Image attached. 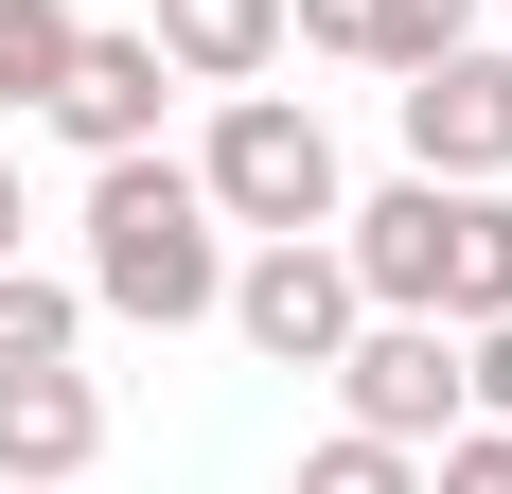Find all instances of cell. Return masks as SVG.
Wrapping results in <instances>:
<instances>
[{"label": "cell", "mask_w": 512, "mask_h": 494, "mask_svg": "<svg viewBox=\"0 0 512 494\" xmlns=\"http://www.w3.org/2000/svg\"><path fill=\"white\" fill-rule=\"evenodd\" d=\"M336 265H354L371 318H512V195L495 177H389L371 212H336Z\"/></svg>", "instance_id": "6da1fadb"}, {"label": "cell", "mask_w": 512, "mask_h": 494, "mask_svg": "<svg viewBox=\"0 0 512 494\" xmlns=\"http://www.w3.org/2000/svg\"><path fill=\"white\" fill-rule=\"evenodd\" d=\"M89 300L142 318V336H195L212 300H230V230H212L195 159H159V142L89 159Z\"/></svg>", "instance_id": "7a4b0ae2"}, {"label": "cell", "mask_w": 512, "mask_h": 494, "mask_svg": "<svg viewBox=\"0 0 512 494\" xmlns=\"http://www.w3.org/2000/svg\"><path fill=\"white\" fill-rule=\"evenodd\" d=\"M195 195H212V230H336V124L283 89H230L195 142Z\"/></svg>", "instance_id": "3957f363"}, {"label": "cell", "mask_w": 512, "mask_h": 494, "mask_svg": "<svg viewBox=\"0 0 512 494\" xmlns=\"http://www.w3.org/2000/svg\"><path fill=\"white\" fill-rule=\"evenodd\" d=\"M212 318H230L265 371H336V336H354L371 300H354V265H336V230H265L248 265H230V300H212Z\"/></svg>", "instance_id": "277c9868"}, {"label": "cell", "mask_w": 512, "mask_h": 494, "mask_svg": "<svg viewBox=\"0 0 512 494\" xmlns=\"http://www.w3.org/2000/svg\"><path fill=\"white\" fill-rule=\"evenodd\" d=\"M336 406H354L371 442H442V424H460V336H442V318H354V336H336Z\"/></svg>", "instance_id": "5b68a950"}, {"label": "cell", "mask_w": 512, "mask_h": 494, "mask_svg": "<svg viewBox=\"0 0 512 494\" xmlns=\"http://www.w3.org/2000/svg\"><path fill=\"white\" fill-rule=\"evenodd\" d=\"M389 106H407V177H512V53L460 36V53H424Z\"/></svg>", "instance_id": "8992f818"}, {"label": "cell", "mask_w": 512, "mask_h": 494, "mask_svg": "<svg viewBox=\"0 0 512 494\" xmlns=\"http://www.w3.org/2000/svg\"><path fill=\"white\" fill-rule=\"evenodd\" d=\"M159 106H177L159 36H89V18H71V53H53V89H36V124H53V142L124 159V142H159Z\"/></svg>", "instance_id": "52a82bcc"}, {"label": "cell", "mask_w": 512, "mask_h": 494, "mask_svg": "<svg viewBox=\"0 0 512 494\" xmlns=\"http://www.w3.org/2000/svg\"><path fill=\"white\" fill-rule=\"evenodd\" d=\"M106 459V389L53 353V371H0V494H71Z\"/></svg>", "instance_id": "ba28073f"}, {"label": "cell", "mask_w": 512, "mask_h": 494, "mask_svg": "<svg viewBox=\"0 0 512 494\" xmlns=\"http://www.w3.org/2000/svg\"><path fill=\"white\" fill-rule=\"evenodd\" d=\"M142 36H159V71H177V89H248L265 53H283V0H159Z\"/></svg>", "instance_id": "9c48e42d"}, {"label": "cell", "mask_w": 512, "mask_h": 494, "mask_svg": "<svg viewBox=\"0 0 512 494\" xmlns=\"http://www.w3.org/2000/svg\"><path fill=\"white\" fill-rule=\"evenodd\" d=\"M71 336H89V283H36V265H0V371H53Z\"/></svg>", "instance_id": "30bf717a"}, {"label": "cell", "mask_w": 512, "mask_h": 494, "mask_svg": "<svg viewBox=\"0 0 512 494\" xmlns=\"http://www.w3.org/2000/svg\"><path fill=\"white\" fill-rule=\"evenodd\" d=\"M477 36V0H371V53L354 71H424V53H460Z\"/></svg>", "instance_id": "8fae6325"}, {"label": "cell", "mask_w": 512, "mask_h": 494, "mask_svg": "<svg viewBox=\"0 0 512 494\" xmlns=\"http://www.w3.org/2000/svg\"><path fill=\"white\" fill-rule=\"evenodd\" d=\"M301 494H424V459H407V442H371V424H336V442L301 459Z\"/></svg>", "instance_id": "7c38bea8"}, {"label": "cell", "mask_w": 512, "mask_h": 494, "mask_svg": "<svg viewBox=\"0 0 512 494\" xmlns=\"http://www.w3.org/2000/svg\"><path fill=\"white\" fill-rule=\"evenodd\" d=\"M53 53H71V0H0V106H36Z\"/></svg>", "instance_id": "4fadbf2b"}, {"label": "cell", "mask_w": 512, "mask_h": 494, "mask_svg": "<svg viewBox=\"0 0 512 494\" xmlns=\"http://www.w3.org/2000/svg\"><path fill=\"white\" fill-rule=\"evenodd\" d=\"M424 494H512V424H442V442H424Z\"/></svg>", "instance_id": "5bb4252c"}, {"label": "cell", "mask_w": 512, "mask_h": 494, "mask_svg": "<svg viewBox=\"0 0 512 494\" xmlns=\"http://www.w3.org/2000/svg\"><path fill=\"white\" fill-rule=\"evenodd\" d=\"M460 406H477V424H512V318H460Z\"/></svg>", "instance_id": "9a60e30c"}, {"label": "cell", "mask_w": 512, "mask_h": 494, "mask_svg": "<svg viewBox=\"0 0 512 494\" xmlns=\"http://www.w3.org/2000/svg\"><path fill=\"white\" fill-rule=\"evenodd\" d=\"M283 36H318V53H371V0H283Z\"/></svg>", "instance_id": "2e32d148"}, {"label": "cell", "mask_w": 512, "mask_h": 494, "mask_svg": "<svg viewBox=\"0 0 512 494\" xmlns=\"http://www.w3.org/2000/svg\"><path fill=\"white\" fill-rule=\"evenodd\" d=\"M18 230H36V212H18V159H0V265H18Z\"/></svg>", "instance_id": "e0dca14e"}]
</instances>
